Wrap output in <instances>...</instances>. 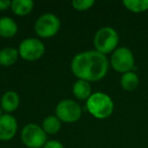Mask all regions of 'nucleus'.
I'll list each match as a JSON object with an SVG mask.
<instances>
[{
  "mask_svg": "<svg viewBox=\"0 0 148 148\" xmlns=\"http://www.w3.org/2000/svg\"><path fill=\"white\" fill-rule=\"evenodd\" d=\"M71 70L79 79L99 81L106 76L109 70V60L97 51L82 52L72 59Z\"/></svg>",
  "mask_w": 148,
  "mask_h": 148,
  "instance_id": "1",
  "label": "nucleus"
},
{
  "mask_svg": "<svg viewBox=\"0 0 148 148\" xmlns=\"http://www.w3.org/2000/svg\"><path fill=\"white\" fill-rule=\"evenodd\" d=\"M86 107L88 112L97 119H106L113 114L114 103L108 95L95 92L87 99Z\"/></svg>",
  "mask_w": 148,
  "mask_h": 148,
  "instance_id": "2",
  "label": "nucleus"
},
{
  "mask_svg": "<svg viewBox=\"0 0 148 148\" xmlns=\"http://www.w3.org/2000/svg\"><path fill=\"white\" fill-rule=\"evenodd\" d=\"M118 44H119V35L116 29L110 27L99 29L93 39V45L97 49L95 51L103 55L115 51L117 49Z\"/></svg>",
  "mask_w": 148,
  "mask_h": 148,
  "instance_id": "3",
  "label": "nucleus"
},
{
  "mask_svg": "<svg viewBox=\"0 0 148 148\" xmlns=\"http://www.w3.org/2000/svg\"><path fill=\"white\" fill-rule=\"evenodd\" d=\"M61 21L53 13H45L37 19L35 32L41 38H52L58 33Z\"/></svg>",
  "mask_w": 148,
  "mask_h": 148,
  "instance_id": "4",
  "label": "nucleus"
},
{
  "mask_svg": "<svg viewBox=\"0 0 148 148\" xmlns=\"http://www.w3.org/2000/svg\"><path fill=\"white\" fill-rule=\"evenodd\" d=\"M21 141L29 148H40L47 143V133L37 124H29L21 131Z\"/></svg>",
  "mask_w": 148,
  "mask_h": 148,
  "instance_id": "5",
  "label": "nucleus"
},
{
  "mask_svg": "<svg viewBox=\"0 0 148 148\" xmlns=\"http://www.w3.org/2000/svg\"><path fill=\"white\" fill-rule=\"evenodd\" d=\"M135 59L131 50L126 47H121L113 52L111 57V65L118 72L126 73L130 72L134 67Z\"/></svg>",
  "mask_w": 148,
  "mask_h": 148,
  "instance_id": "6",
  "label": "nucleus"
},
{
  "mask_svg": "<svg viewBox=\"0 0 148 148\" xmlns=\"http://www.w3.org/2000/svg\"><path fill=\"white\" fill-rule=\"evenodd\" d=\"M56 117L65 123H74L81 117V108L72 99H64L56 107Z\"/></svg>",
  "mask_w": 148,
  "mask_h": 148,
  "instance_id": "7",
  "label": "nucleus"
},
{
  "mask_svg": "<svg viewBox=\"0 0 148 148\" xmlns=\"http://www.w3.org/2000/svg\"><path fill=\"white\" fill-rule=\"evenodd\" d=\"M18 53L23 59L27 61H36L45 53V46L40 40L29 38L19 44Z\"/></svg>",
  "mask_w": 148,
  "mask_h": 148,
  "instance_id": "8",
  "label": "nucleus"
},
{
  "mask_svg": "<svg viewBox=\"0 0 148 148\" xmlns=\"http://www.w3.org/2000/svg\"><path fill=\"white\" fill-rule=\"evenodd\" d=\"M17 131V122L14 117L5 114L0 117V140L8 141L14 137Z\"/></svg>",
  "mask_w": 148,
  "mask_h": 148,
  "instance_id": "9",
  "label": "nucleus"
},
{
  "mask_svg": "<svg viewBox=\"0 0 148 148\" xmlns=\"http://www.w3.org/2000/svg\"><path fill=\"white\" fill-rule=\"evenodd\" d=\"M19 105V97L15 91L9 90L3 95L1 97V108L6 113H12L18 108Z\"/></svg>",
  "mask_w": 148,
  "mask_h": 148,
  "instance_id": "10",
  "label": "nucleus"
},
{
  "mask_svg": "<svg viewBox=\"0 0 148 148\" xmlns=\"http://www.w3.org/2000/svg\"><path fill=\"white\" fill-rule=\"evenodd\" d=\"M72 91H73V95L81 101L88 99L91 95L90 84H89L88 81L82 80V79H78L76 82L74 83Z\"/></svg>",
  "mask_w": 148,
  "mask_h": 148,
  "instance_id": "11",
  "label": "nucleus"
},
{
  "mask_svg": "<svg viewBox=\"0 0 148 148\" xmlns=\"http://www.w3.org/2000/svg\"><path fill=\"white\" fill-rule=\"evenodd\" d=\"M17 33V25L10 17L0 18V37L12 38Z\"/></svg>",
  "mask_w": 148,
  "mask_h": 148,
  "instance_id": "12",
  "label": "nucleus"
},
{
  "mask_svg": "<svg viewBox=\"0 0 148 148\" xmlns=\"http://www.w3.org/2000/svg\"><path fill=\"white\" fill-rule=\"evenodd\" d=\"M10 8L14 14L25 16L33 10L34 2L32 0H13L11 1Z\"/></svg>",
  "mask_w": 148,
  "mask_h": 148,
  "instance_id": "13",
  "label": "nucleus"
},
{
  "mask_svg": "<svg viewBox=\"0 0 148 148\" xmlns=\"http://www.w3.org/2000/svg\"><path fill=\"white\" fill-rule=\"evenodd\" d=\"M18 51L12 47L4 48L0 51V65L8 67L16 62L18 58Z\"/></svg>",
  "mask_w": 148,
  "mask_h": 148,
  "instance_id": "14",
  "label": "nucleus"
},
{
  "mask_svg": "<svg viewBox=\"0 0 148 148\" xmlns=\"http://www.w3.org/2000/svg\"><path fill=\"white\" fill-rule=\"evenodd\" d=\"M121 85L125 90L133 91L139 85V77L133 71L126 72L121 77Z\"/></svg>",
  "mask_w": 148,
  "mask_h": 148,
  "instance_id": "15",
  "label": "nucleus"
},
{
  "mask_svg": "<svg viewBox=\"0 0 148 148\" xmlns=\"http://www.w3.org/2000/svg\"><path fill=\"white\" fill-rule=\"evenodd\" d=\"M123 4L128 10L135 13L148 10V0H125Z\"/></svg>",
  "mask_w": 148,
  "mask_h": 148,
  "instance_id": "16",
  "label": "nucleus"
},
{
  "mask_svg": "<svg viewBox=\"0 0 148 148\" xmlns=\"http://www.w3.org/2000/svg\"><path fill=\"white\" fill-rule=\"evenodd\" d=\"M61 128V121L56 116H49L43 122V130L47 134H56Z\"/></svg>",
  "mask_w": 148,
  "mask_h": 148,
  "instance_id": "17",
  "label": "nucleus"
},
{
  "mask_svg": "<svg viewBox=\"0 0 148 148\" xmlns=\"http://www.w3.org/2000/svg\"><path fill=\"white\" fill-rule=\"evenodd\" d=\"M95 4L93 0H74L72 1V6L74 9L78 11H84L91 8V6Z\"/></svg>",
  "mask_w": 148,
  "mask_h": 148,
  "instance_id": "18",
  "label": "nucleus"
},
{
  "mask_svg": "<svg viewBox=\"0 0 148 148\" xmlns=\"http://www.w3.org/2000/svg\"><path fill=\"white\" fill-rule=\"evenodd\" d=\"M44 148H64L63 144L56 140H50L44 145Z\"/></svg>",
  "mask_w": 148,
  "mask_h": 148,
  "instance_id": "19",
  "label": "nucleus"
},
{
  "mask_svg": "<svg viewBox=\"0 0 148 148\" xmlns=\"http://www.w3.org/2000/svg\"><path fill=\"white\" fill-rule=\"evenodd\" d=\"M11 6V1L8 0H0V10H5Z\"/></svg>",
  "mask_w": 148,
  "mask_h": 148,
  "instance_id": "20",
  "label": "nucleus"
},
{
  "mask_svg": "<svg viewBox=\"0 0 148 148\" xmlns=\"http://www.w3.org/2000/svg\"><path fill=\"white\" fill-rule=\"evenodd\" d=\"M2 108H1V106H0V117H1V116H2Z\"/></svg>",
  "mask_w": 148,
  "mask_h": 148,
  "instance_id": "21",
  "label": "nucleus"
}]
</instances>
